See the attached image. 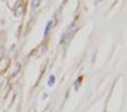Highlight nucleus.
Segmentation results:
<instances>
[{
  "mask_svg": "<svg viewBox=\"0 0 127 112\" xmlns=\"http://www.w3.org/2000/svg\"><path fill=\"white\" fill-rule=\"evenodd\" d=\"M72 28H74V25H71V27H68V29L65 31V34H64L62 40H61V43H62V44H66V43L69 41V38L72 37V34H74V31H72Z\"/></svg>",
  "mask_w": 127,
  "mask_h": 112,
  "instance_id": "obj_1",
  "label": "nucleus"
},
{
  "mask_svg": "<svg viewBox=\"0 0 127 112\" xmlns=\"http://www.w3.org/2000/svg\"><path fill=\"white\" fill-rule=\"evenodd\" d=\"M52 28H53V21H49V22H47V25H46V29H44V37H47V35H49V32L52 31Z\"/></svg>",
  "mask_w": 127,
  "mask_h": 112,
  "instance_id": "obj_2",
  "label": "nucleus"
},
{
  "mask_svg": "<svg viewBox=\"0 0 127 112\" xmlns=\"http://www.w3.org/2000/svg\"><path fill=\"white\" fill-rule=\"evenodd\" d=\"M53 84H55V75H53V74H50V75H49V78H47V85H50V87H52Z\"/></svg>",
  "mask_w": 127,
  "mask_h": 112,
  "instance_id": "obj_3",
  "label": "nucleus"
},
{
  "mask_svg": "<svg viewBox=\"0 0 127 112\" xmlns=\"http://www.w3.org/2000/svg\"><path fill=\"white\" fill-rule=\"evenodd\" d=\"M40 1L41 0H32V3H31V9L34 10V9H37V6L40 4Z\"/></svg>",
  "mask_w": 127,
  "mask_h": 112,
  "instance_id": "obj_4",
  "label": "nucleus"
},
{
  "mask_svg": "<svg viewBox=\"0 0 127 112\" xmlns=\"http://www.w3.org/2000/svg\"><path fill=\"white\" fill-rule=\"evenodd\" d=\"M80 83H81V78H78V80L75 81V88H78V87H80Z\"/></svg>",
  "mask_w": 127,
  "mask_h": 112,
  "instance_id": "obj_5",
  "label": "nucleus"
},
{
  "mask_svg": "<svg viewBox=\"0 0 127 112\" xmlns=\"http://www.w3.org/2000/svg\"><path fill=\"white\" fill-rule=\"evenodd\" d=\"M99 1H103V0H99Z\"/></svg>",
  "mask_w": 127,
  "mask_h": 112,
  "instance_id": "obj_6",
  "label": "nucleus"
}]
</instances>
